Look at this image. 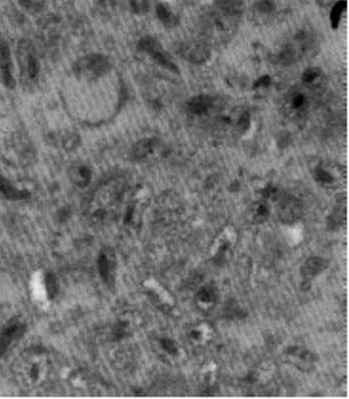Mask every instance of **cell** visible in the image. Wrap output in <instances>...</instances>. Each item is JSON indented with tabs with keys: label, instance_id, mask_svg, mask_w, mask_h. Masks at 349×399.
Returning a JSON list of instances; mask_svg holds the SVG:
<instances>
[{
	"label": "cell",
	"instance_id": "cell-1",
	"mask_svg": "<svg viewBox=\"0 0 349 399\" xmlns=\"http://www.w3.org/2000/svg\"><path fill=\"white\" fill-rule=\"evenodd\" d=\"M108 69L109 62L104 56L101 55H92L85 57L77 64L78 73L90 78L99 77L104 73H106Z\"/></svg>",
	"mask_w": 349,
	"mask_h": 399
},
{
	"label": "cell",
	"instance_id": "cell-2",
	"mask_svg": "<svg viewBox=\"0 0 349 399\" xmlns=\"http://www.w3.org/2000/svg\"><path fill=\"white\" fill-rule=\"evenodd\" d=\"M140 48L143 51L150 54L158 64L165 67L166 69L174 71V72L178 71V68L176 67V65H174L171 61V59L166 55V53L163 51L160 44L155 39H153L151 37L143 38L140 41Z\"/></svg>",
	"mask_w": 349,
	"mask_h": 399
},
{
	"label": "cell",
	"instance_id": "cell-3",
	"mask_svg": "<svg viewBox=\"0 0 349 399\" xmlns=\"http://www.w3.org/2000/svg\"><path fill=\"white\" fill-rule=\"evenodd\" d=\"M302 205L291 195L280 197L279 202V216L285 224H291L301 216Z\"/></svg>",
	"mask_w": 349,
	"mask_h": 399
},
{
	"label": "cell",
	"instance_id": "cell-4",
	"mask_svg": "<svg viewBox=\"0 0 349 399\" xmlns=\"http://www.w3.org/2000/svg\"><path fill=\"white\" fill-rule=\"evenodd\" d=\"M19 59H20V66L24 74H26L27 78L30 80H34L39 71L38 60L35 56L33 49L31 48L30 44L27 42H22L19 45Z\"/></svg>",
	"mask_w": 349,
	"mask_h": 399
},
{
	"label": "cell",
	"instance_id": "cell-5",
	"mask_svg": "<svg viewBox=\"0 0 349 399\" xmlns=\"http://www.w3.org/2000/svg\"><path fill=\"white\" fill-rule=\"evenodd\" d=\"M25 327L18 323L13 322L5 327L1 337H0V356L4 354L13 342H15L24 334Z\"/></svg>",
	"mask_w": 349,
	"mask_h": 399
},
{
	"label": "cell",
	"instance_id": "cell-6",
	"mask_svg": "<svg viewBox=\"0 0 349 399\" xmlns=\"http://www.w3.org/2000/svg\"><path fill=\"white\" fill-rule=\"evenodd\" d=\"M0 70H1V75L4 84L8 88L12 89L15 85V82L12 74V62L10 51L6 44H1V45H0Z\"/></svg>",
	"mask_w": 349,
	"mask_h": 399
},
{
	"label": "cell",
	"instance_id": "cell-7",
	"mask_svg": "<svg viewBox=\"0 0 349 399\" xmlns=\"http://www.w3.org/2000/svg\"><path fill=\"white\" fill-rule=\"evenodd\" d=\"M182 55L193 63H203L209 58V50L199 43H189L181 49Z\"/></svg>",
	"mask_w": 349,
	"mask_h": 399
},
{
	"label": "cell",
	"instance_id": "cell-8",
	"mask_svg": "<svg viewBox=\"0 0 349 399\" xmlns=\"http://www.w3.org/2000/svg\"><path fill=\"white\" fill-rule=\"evenodd\" d=\"M328 266L326 260L319 257H313L309 259L302 267V275L307 281L312 280L317 274L321 273Z\"/></svg>",
	"mask_w": 349,
	"mask_h": 399
},
{
	"label": "cell",
	"instance_id": "cell-9",
	"mask_svg": "<svg viewBox=\"0 0 349 399\" xmlns=\"http://www.w3.org/2000/svg\"><path fill=\"white\" fill-rule=\"evenodd\" d=\"M269 206L264 202H258L249 208L247 212V219L252 224H261L269 218Z\"/></svg>",
	"mask_w": 349,
	"mask_h": 399
},
{
	"label": "cell",
	"instance_id": "cell-10",
	"mask_svg": "<svg viewBox=\"0 0 349 399\" xmlns=\"http://www.w3.org/2000/svg\"><path fill=\"white\" fill-rule=\"evenodd\" d=\"M71 181L79 186H86L91 181V171L84 165H78L70 170Z\"/></svg>",
	"mask_w": 349,
	"mask_h": 399
},
{
	"label": "cell",
	"instance_id": "cell-11",
	"mask_svg": "<svg viewBox=\"0 0 349 399\" xmlns=\"http://www.w3.org/2000/svg\"><path fill=\"white\" fill-rule=\"evenodd\" d=\"M0 190L9 199H24L29 196L27 191H21L13 187L6 180L0 179Z\"/></svg>",
	"mask_w": 349,
	"mask_h": 399
},
{
	"label": "cell",
	"instance_id": "cell-12",
	"mask_svg": "<svg viewBox=\"0 0 349 399\" xmlns=\"http://www.w3.org/2000/svg\"><path fill=\"white\" fill-rule=\"evenodd\" d=\"M198 302L205 308H209L213 306L216 300V292L211 287H204L198 293Z\"/></svg>",
	"mask_w": 349,
	"mask_h": 399
},
{
	"label": "cell",
	"instance_id": "cell-13",
	"mask_svg": "<svg viewBox=\"0 0 349 399\" xmlns=\"http://www.w3.org/2000/svg\"><path fill=\"white\" fill-rule=\"evenodd\" d=\"M210 100L205 96H199L189 103V111L195 115H204L209 111Z\"/></svg>",
	"mask_w": 349,
	"mask_h": 399
},
{
	"label": "cell",
	"instance_id": "cell-14",
	"mask_svg": "<svg viewBox=\"0 0 349 399\" xmlns=\"http://www.w3.org/2000/svg\"><path fill=\"white\" fill-rule=\"evenodd\" d=\"M153 141L152 140H143L139 142L134 150H133V155L136 159H143L145 158L150 152L153 149Z\"/></svg>",
	"mask_w": 349,
	"mask_h": 399
},
{
	"label": "cell",
	"instance_id": "cell-15",
	"mask_svg": "<svg viewBox=\"0 0 349 399\" xmlns=\"http://www.w3.org/2000/svg\"><path fill=\"white\" fill-rule=\"evenodd\" d=\"M99 270L103 279H110V274L112 273V262L106 254H101L99 257Z\"/></svg>",
	"mask_w": 349,
	"mask_h": 399
},
{
	"label": "cell",
	"instance_id": "cell-16",
	"mask_svg": "<svg viewBox=\"0 0 349 399\" xmlns=\"http://www.w3.org/2000/svg\"><path fill=\"white\" fill-rule=\"evenodd\" d=\"M345 8H346V1H344V0H340V1H338L333 6V8L331 10V14H330V20H331V24H332L333 28H336L338 26V23L341 18V14Z\"/></svg>",
	"mask_w": 349,
	"mask_h": 399
},
{
	"label": "cell",
	"instance_id": "cell-17",
	"mask_svg": "<svg viewBox=\"0 0 349 399\" xmlns=\"http://www.w3.org/2000/svg\"><path fill=\"white\" fill-rule=\"evenodd\" d=\"M157 14L159 18L166 24V25H174L176 23V18L163 5L160 4L157 7Z\"/></svg>",
	"mask_w": 349,
	"mask_h": 399
},
{
	"label": "cell",
	"instance_id": "cell-18",
	"mask_svg": "<svg viewBox=\"0 0 349 399\" xmlns=\"http://www.w3.org/2000/svg\"><path fill=\"white\" fill-rule=\"evenodd\" d=\"M315 176H316V180L324 184H330L334 182L333 177L331 176V174H329L327 171L323 170V169H317L315 172Z\"/></svg>",
	"mask_w": 349,
	"mask_h": 399
},
{
	"label": "cell",
	"instance_id": "cell-19",
	"mask_svg": "<svg viewBox=\"0 0 349 399\" xmlns=\"http://www.w3.org/2000/svg\"><path fill=\"white\" fill-rule=\"evenodd\" d=\"M344 218H345V214H343V212L341 210L337 211V212H335L334 215H332L329 218V225L332 226L333 228H336L344 223Z\"/></svg>",
	"mask_w": 349,
	"mask_h": 399
},
{
	"label": "cell",
	"instance_id": "cell-20",
	"mask_svg": "<svg viewBox=\"0 0 349 399\" xmlns=\"http://www.w3.org/2000/svg\"><path fill=\"white\" fill-rule=\"evenodd\" d=\"M318 75H319V71L317 69H314V68L313 69H308L307 71L303 73L302 80L305 83H312L318 77Z\"/></svg>",
	"mask_w": 349,
	"mask_h": 399
},
{
	"label": "cell",
	"instance_id": "cell-21",
	"mask_svg": "<svg viewBox=\"0 0 349 399\" xmlns=\"http://www.w3.org/2000/svg\"><path fill=\"white\" fill-rule=\"evenodd\" d=\"M257 8L260 12H264V13H270L274 10L275 5L274 3L271 1V0H261L257 3Z\"/></svg>",
	"mask_w": 349,
	"mask_h": 399
},
{
	"label": "cell",
	"instance_id": "cell-22",
	"mask_svg": "<svg viewBox=\"0 0 349 399\" xmlns=\"http://www.w3.org/2000/svg\"><path fill=\"white\" fill-rule=\"evenodd\" d=\"M46 286H47V290L49 292V295L52 297L55 295V292L57 290V285H56V280L54 279V277L52 275L47 277L46 280Z\"/></svg>",
	"mask_w": 349,
	"mask_h": 399
},
{
	"label": "cell",
	"instance_id": "cell-23",
	"mask_svg": "<svg viewBox=\"0 0 349 399\" xmlns=\"http://www.w3.org/2000/svg\"><path fill=\"white\" fill-rule=\"evenodd\" d=\"M41 0H21V4L27 9H36L39 7Z\"/></svg>",
	"mask_w": 349,
	"mask_h": 399
},
{
	"label": "cell",
	"instance_id": "cell-24",
	"mask_svg": "<svg viewBox=\"0 0 349 399\" xmlns=\"http://www.w3.org/2000/svg\"><path fill=\"white\" fill-rule=\"evenodd\" d=\"M162 344H163L164 348H165L168 352H170V353H176L177 348H176V346H174V342H172L171 340H169V339H164Z\"/></svg>",
	"mask_w": 349,
	"mask_h": 399
},
{
	"label": "cell",
	"instance_id": "cell-25",
	"mask_svg": "<svg viewBox=\"0 0 349 399\" xmlns=\"http://www.w3.org/2000/svg\"><path fill=\"white\" fill-rule=\"evenodd\" d=\"M292 105H293V108H295V109H299V108L303 107V105H304V97L302 95L294 96V98L292 100Z\"/></svg>",
	"mask_w": 349,
	"mask_h": 399
},
{
	"label": "cell",
	"instance_id": "cell-26",
	"mask_svg": "<svg viewBox=\"0 0 349 399\" xmlns=\"http://www.w3.org/2000/svg\"><path fill=\"white\" fill-rule=\"evenodd\" d=\"M271 84V79L269 76H265L263 78H260L256 83L255 87H268Z\"/></svg>",
	"mask_w": 349,
	"mask_h": 399
},
{
	"label": "cell",
	"instance_id": "cell-27",
	"mask_svg": "<svg viewBox=\"0 0 349 399\" xmlns=\"http://www.w3.org/2000/svg\"><path fill=\"white\" fill-rule=\"evenodd\" d=\"M240 125H241L243 128H246V127L248 126V115L244 114V115L241 118V120H240Z\"/></svg>",
	"mask_w": 349,
	"mask_h": 399
}]
</instances>
